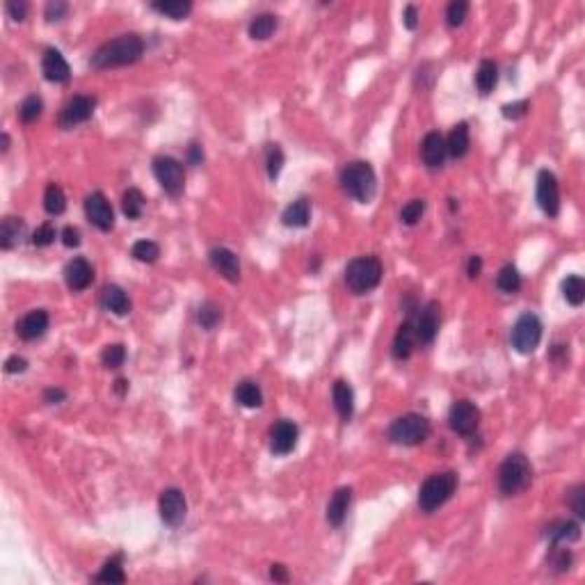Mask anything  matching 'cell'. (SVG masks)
I'll list each match as a JSON object with an SVG mask.
<instances>
[{"instance_id":"cell-54","label":"cell","mask_w":585,"mask_h":585,"mask_svg":"<svg viewBox=\"0 0 585 585\" xmlns=\"http://www.w3.org/2000/svg\"><path fill=\"white\" fill-rule=\"evenodd\" d=\"M480 273H483V259L474 254L467 263V275H469V279H478Z\"/></svg>"},{"instance_id":"cell-34","label":"cell","mask_w":585,"mask_h":585,"mask_svg":"<svg viewBox=\"0 0 585 585\" xmlns=\"http://www.w3.org/2000/svg\"><path fill=\"white\" fill-rule=\"evenodd\" d=\"M43 208H46L48 215H62L64 213L67 197H64L62 188L55 186V183H50V186L46 188V192H43Z\"/></svg>"},{"instance_id":"cell-38","label":"cell","mask_w":585,"mask_h":585,"mask_svg":"<svg viewBox=\"0 0 585 585\" xmlns=\"http://www.w3.org/2000/svg\"><path fill=\"white\" fill-rule=\"evenodd\" d=\"M130 254H133V259L142 261V263H156L160 256V247L153 240H137L133 249H130Z\"/></svg>"},{"instance_id":"cell-28","label":"cell","mask_w":585,"mask_h":585,"mask_svg":"<svg viewBox=\"0 0 585 585\" xmlns=\"http://www.w3.org/2000/svg\"><path fill=\"white\" fill-rule=\"evenodd\" d=\"M469 151V126L464 121H460L457 126H453L450 135L446 139V153H450L453 158H462Z\"/></svg>"},{"instance_id":"cell-47","label":"cell","mask_w":585,"mask_h":585,"mask_svg":"<svg viewBox=\"0 0 585 585\" xmlns=\"http://www.w3.org/2000/svg\"><path fill=\"white\" fill-rule=\"evenodd\" d=\"M530 108V103L528 101H517V103H505V106L501 108L503 112V117L505 119H521V117H526V112Z\"/></svg>"},{"instance_id":"cell-16","label":"cell","mask_w":585,"mask_h":585,"mask_svg":"<svg viewBox=\"0 0 585 585\" xmlns=\"http://www.w3.org/2000/svg\"><path fill=\"white\" fill-rule=\"evenodd\" d=\"M208 261H211V266L226 279V282H231V284L240 282V261L231 249L213 247L211 254H208Z\"/></svg>"},{"instance_id":"cell-39","label":"cell","mask_w":585,"mask_h":585,"mask_svg":"<svg viewBox=\"0 0 585 585\" xmlns=\"http://www.w3.org/2000/svg\"><path fill=\"white\" fill-rule=\"evenodd\" d=\"M41 110H43L41 99L37 94H30L28 99L19 106V117H21L23 124H32V121H37L41 117Z\"/></svg>"},{"instance_id":"cell-20","label":"cell","mask_w":585,"mask_h":585,"mask_svg":"<svg viewBox=\"0 0 585 585\" xmlns=\"http://www.w3.org/2000/svg\"><path fill=\"white\" fill-rule=\"evenodd\" d=\"M421 158L430 170H436L443 165V158H446V139L441 137V133H427L423 137V144H421Z\"/></svg>"},{"instance_id":"cell-37","label":"cell","mask_w":585,"mask_h":585,"mask_svg":"<svg viewBox=\"0 0 585 585\" xmlns=\"http://www.w3.org/2000/svg\"><path fill=\"white\" fill-rule=\"evenodd\" d=\"M197 320H199V325H202V329L213 331L222 320V309L217 307L215 302H204L197 311Z\"/></svg>"},{"instance_id":"cell-36","label":"cell","mask_w":585,"mask_h":585,"mask_svg":"<svg viewBox=\"0 0 585 585\" xmlns=\"http://www.w3.org/2000/svg\"><path fill=\"white\" fill-rule=\"evenodd\" d=\"M496 288L503 293H517L521 288V275L514 266H503L496 275Z\"/></svg>"},{"instance_id":"cell-29","label":"cell","mask_w":585,"mask_h":585,"mask_svg":"<svg viewBox=\"0 0 585 585\" xmlns=\"http://www.w3.org/2000/svg\"><path fill=\"white\" fill-rule=\"evenodd\" d=\"M496 81H499V69H496V64L492 62V60H483V62L478 64V71H476L478 92L483 96H487L496 87Z\"/></svg>"},{"instance_id":"cell-13","label":"cell","mask_w":585,"mask_h":585,"mask_svg":"<svg viewBox=\"0 0 585 585\" xmlns=\"http://www.w3.org/2000/svg\"><path fill=\"white\" fill-rule=\"evenodd\" d=\"M85 213H87V220L99 231H110L115 226V213H112V206L103 192H92L85 199Z\"/></svg>"},{"instance_id":"cell-14","label":"cell","mask_w":585,"mask_h":585,"mask_svg":"<svg viewBox=\"0 0 585 585\" xmlns=\"http://www.w3.org/2000/svg\"><path fill=\"white\" fill-rule=\"evenodd\" d=\"M439 325H441V307L436 300H430L418 313V320H416V338L421 340V343L430 345L434 336L439 334Z\"/></svg>"},{"instance_id":"cell-30","label":"cell","mask_w":585,"mask_h":585,"mask_svg":"<svg viewBox=\"0 0 585 585\" xmlns=\"http://www.w3.org/2000/svg\"><path fill=\"white\" fill-rule=\"evenodd\" d=\"M21 233H23L21 217H5V220L0 222V247L12 249L16 242L21 240Z\"/></svg>"},{"instance_id":"cell-10","label":"cell","mask_w":585,"mask_h":585,"mask_svg":"<svg viewBox=\"0 0 585 585\" xmlns=\"http://www.w3.org/2000/svg\"><path fill=\"white\" fill-rule=\"evenodd\" d=\"M94 108H96L94 96L78 94L74 99H69V103L62 108V112H60V128L69 130L78 124H85V121L94 115Z\"/></svg>"},{"instance_id":"cell-26","label":"cell","mask_w":585,"mask_h":585,"mask_svg":"<svg viewBox=\"0 0 585 585\" xmlns=\"http://www.w3.org/2000/svg\"><path fill=\"white\" fill-rule=\"evenodd\" d=\"M282 220L286 226H293V229H302L307 226L311 220V204L309 199H298V202L288 204L286 211L282 213Z\"/></svg>"},{"instance_id":"cell-42","label":"cell","mask_w":585,"mask_h":585,"mask_svg":"<svg viewBox=\"0 0 585 585\" xmlns=\"http://www.w3.org/2000/svg\"><path fill=\"white\" fill-rule=\"evenodd\" d=\"M423 213H425V202H423V199H412V202H407L403 206V211H400V220H403L407 226H414L423 217Z\"/></svg>"},{"instance_id":"cell-23","label":"cell","mask_w":585,"mask_h":585,"mask_svg":"<svg viewBox=\"0 0 585 585\" xmlns=\"http://www.w3.org/2000/svg\"><path fill=\"white\" fill-rule=\"evenodd\" d=\"M544 535L553 544H572L576 539H581V526L570 519H558L553 523H549Z\"/></svg>"},{"instance_id":"cell-51","label":"cell","mask_w":585,"mask_h":585,"mask_svg":"<svg viewBox=\"0 0 585 585\" xmlns=\"http://www.w3.org/2000/svg\"><path fill=\"white\" fill-rule=\"evenodd\" d=\"M403 23L407 30H416L418 28V10L414 5H407L405 12H403Z\"/></svg>"},{"instance_id":"cell-7","label":"cell","mask_w":585,"mask_h":585,"mask_svg":"<svg viewBox=\"0 0 585 585\" xmlns=\"http://www.w3.org/2000/svg\"><path fill=\"white\" fill-rule=\"evenodd\" d=\"M510 340H512V347L519 355L535 352V347L542 340V322H539L535 313H523V316H519V320L512 327Z\"/></svg>"},{"instance_id":"cell-18","label":"cell","mask_w":585,"mask_h":585,"mask_svg":"<svg viewBox=\"0 0 585 585\" xmlns=\"http://www.w3.org/2000/svg\"><path fill=\"white\" fill-rule=\"evenodd\" d=\"M48 329V313L43 309H34L30 313H25V316L16 322V334H19L23 340H34L46 334Z\"/></svg>"},{"instance_id":"cell-55","label":"cell","mask_w":585,"mask_h":585,"mask_svg":"<svg viewBox=\"0 0 585 585\" xmlns=\"http://www.w3.org/2000/svg\"><path fill=\"white\" fill-rule=\"evenodd\" d=\"M188 160H190V165H202V160H204L202 146H199V144H190L188 146Z\"/></svg>"},{"instance_id":"cell-48","label":"cell","mask_w":585,"mask_h":585,"mask_svg":"<svg viewBox=\"0 0 585 585\" xmlns=\"http://www.w3.org/2000/svg\"><path fill=\"white\" fill-rule=\"evenodd\" d=\"M69 12V5L62 3V0H55V3H48L46 5V21H62L64 14Z\"/></svg>"},{"instance_id":"cell-40","label":"cell","mask_w":585,"mask_h":585,"mask_svg":"<svg viewBox=\"0 0 585 585\" xmlns=\"http://www.w3.org/2000/svg\"><path fill=\"white\" fill-rule=\"evenodd\" d=\"M101 362H103L106 369H119V366L126 362V347L121 343L106 345L103 347V352H101Z\"/></svg>"},{"instance_id":"cell-11","label":"cell","mask_w":585,"mask_h":585,"mask_svg":"<svg viewBox=\"0 0 585 585\" xmlns=\"http://www.w3.org/2000/svg\"><path fill=\"white\" fill-rule=\"evenodd\" d=\"M480 423V412L474 403H469V400H455L448 412V425L453 432L457 434H474L476 427Z\"/></svg>"},{"instance_id":"cell-33","label":"cell","mask_w":585,"mask_h":585,"mask_svg":"<svg viewBox=\"0 0 585 585\" xmlns=\"http://www.w3.org/2000/svg\"><path fill=\"white\" fill-rule=\"evenodd\" d=\"M121 211L128 220H137L144 211V195L137 188H128L121 197Z\"/></svg>"},{"instance_id":"cell-44","label":"cell","mask_w":585,"mask_h":585,"mask_svg":"<svg viewBox=\"0 0 585 585\" xmlns=\"http://www.w3.org/2000/svg\"><path fill=\"white\" fill-rule=\"evenodd\" d=\"M567 505H570L572 512L579 519L585 517V487L583 485H576V487H572L570 492H567Z\"/></svg>"},{"instance_id":"cell-59","label":"cell","mask_w":585,"mask_h":585,"mask_svg":"<svg viewBox=\"0 0 585 585\" xmlns=\"http://www.w3.org/2000/svg\"><path fill=\"white\" fill-rule=\"evenodd\" d=\"M7 149H10V135H7V133H3V146H0V151L5 153Z\"/></svg>"},{"instance_id":"cell-8","label":"cell","mask_w":585,"mask_h":585,"mask_svg":"<svg viewBox=\"0 0 585 585\" xmlns=\"http://www.w3.org/2000/svg\"><path fill=\"white\" fill-rule=\"evenodd\" d=\"M153 177L158 179L160 188L167 192L170 197H179L186 186V172L183 165L172 158V156H156L153 158Z\"/></svg>"},{"instance_id":"cell-45","label":"cell","mask_w":585,"mask_h":585,"mask_svg":"<svg viewBox=\"0 0 585 585\" xmlns=\"http://www.w3.org/2000/svg\"><path fill=\"white\" fill-rule=\"evenodd\" d=\"M282 167H284V151H282V146H279V144H270V149H268V177L275 181L279 177V172H282Z\"/></svg>"},{"instance_id":"cell-9","label":"cell","mask_w":585,"mask_h":585,"mask_svg":"<svg viewBox=\"0 0 585 585\" xmlns=\"http://www.w3.org/2000/svg\"><path fill=\"white\" fill-rule=\"evenodd\" d=\"M158 510H160V519L167 523V526L177 528L181 526L183 521H186V514H188V501H186V494L177 487H167V490H163L160 499H158Z\"/></svg>"},{"instance_id":"cell-6","label":"cell","mask_w":585,"mask_h":585,"mask_svg":"<svg viewBox=\"0 0 585 585\" xmlns=\"http://www.w3.org/2000/svg\"><path fill=\"white\" fill-rule=\"evenodd\" d=\"M430 421L421 414H405L389 425V439L400 446H418L430 436Z\"/></svg>"},{"instance_id":"cell-4","label":"cell","mask_w":585,"mask_h":585,"mask_svg":"<svg viewBox=\"0 0 585 585\" xmlns=\"http://www.w3.org/2000/svg\"><path fill=\"white\" fill-rule=\"evenodd\" d=\"M532 469L523 453H512L503 460L499 469V490L505 496H517L530 485Z\"/></svg>"},{"instance_id":"cell-12","label":"cell","mask_w":585,"mask_h":585,"mask_svg":"<svg viewBox=\"0 0 585 585\" xmlns=\"http://www.w3.org/2000/svg\"><path fill=\"white\" fill-rule=\"evenodd\" d=\"M537 204L549 217H556L560 213V190H558L556 177L549 170L537 174Z\"/></svg>"},{"instance_id":"cell-15","label":"cell","mask_w":585,"mask_h":585,"mask_svg":"<svg viewBox=\"0 0 585 585\" xmlns=\"http://www.w3.org/2000/svg\"><path fill=\"white\" fill-rule=\"evenodd\" d=\"M298 434L300 430L293 421H286V418L277 421L273 430H270V450L275 455H288L295 448V443H298Z\"/></svg>"},{"instance_id":"cell-49","label":"cell","mask_w":585,"mask_h":585,"mask_svg":"<svg viewBox=\"0 0 585 585\" xmlns=\"http://www.w3.org/2000/svg\"><path fill=\"white\" fill-rule=\"evenodd\" d=\"M572 565V553L567 549H556V553L551 558V567L556 572H567Z\"/></svg>"},{"instance_id":"cell-43","label":"cell","mask_w":585,"mask_h":585,"mask_svg":"<svg viewBox=\"0 0 585 585\" xmlns=\"http://www.w3.org/2000/svg\"><path fill=\"white\" fill-rule=\"evenodd\" d=\"M467 14H469L467 0H455V3H450L448 10H446V23L450 25V28H457V25L464 23Z\"/></svg>"},{"instance_id":"cell-17","label":"cell","mask_w":585,"mask_h":585,"mask_svg":"<svg viewBox=\"0 0 585 585\" xmlns=\"http://www.w3.org/2000/svg\"><path fill=\"white\" fill-rule=\"evenodd\" d=\"M41 71L43 78L50 83H67L71 78V69H69L64 55L55 48H48L41 57Z\"/></svg>"},{"instance_id":"cell-41","label":"cell","mask_w":585,"mask_h":585,"mask_svg":"<svg viewBox=\"0 0 585 585\" xmlns=\"http://www.w3.org/2000/svg\"><path fill=\"white\" fill-rule=\"evenodd\" d=\"M96 581H99V583H124L126 581V574H124V570H121L119 558H115V560H110V563L103 565V570L96 574Z\"/></svg>"},{"instance_id":"cell-2","label":"cell","mask_w":585,"mask_h":585,"mask_svg":"<svg viewBox=\"0 0 585 585\" xmlns=\"http://www.w3.org/2000/svg\"><path fill=\"white\" fill-rule=\"evenodd\" d=\"M340 186H343L345 195L352 197L355 202L369 204L375 197V188H378V179L369 163L355 160L347 163L343 172H340Z\"/></svg>"},{"instance_id":"cell-3","label":"cell","mask_w":585,"mask_h":585,"mask_svg":"<svg viewBox=\"0 0 585 585\" xmlns=\"http://www.w3.org/2000/svg\"><path fill=\"white\" fill-rule=\"evenodd\" d=\"M457 490V474L455 471H443V474H432L425 478V483L418 490V508L425 514L439 510Z\"/></svg>"},{"instance_id":"cell-52","label":"cell","mask_w":585,"mask_h":585,"mask_svg":"<svg viewBox=\"0 0 585 585\" xmlns=\"http://www.w3.org/2000/svg\"><path fill=\"white\" fill-rule=\"evenodd\" d=\"M25 369H28V362L23 359V357H10V359L5 362V373H23Z\"/></svg>"},{"instance_id":"cell-21","label":"cell","mask_w":585,"mask_h":585,"mask_svg":"<svg viewBox=\"0 0 585 585\" xmlns=\"http://www.w3.org/2000/svg\"><path fill=\"white\" fill-rule=\"evenodd\" d=\"M350 503H352V490H350V487H338V490L334 492V496H331L329 503H327V521H329V526L338 528L340 523L345 521L347 510H350Z\"/></svg>"},{"instance_id":"cell-58","label":"cell","mask_w":585,"mask_h":585,"mask_svg":"<svg viewBox=\"0 0 585 585\" xmlns=\"http://www.w3.org/2000/svg\"><path fill=\"white\" fill-rule=\"evenodd\" d=\"M126 387H128V382H126V380H121V378H119V380L115 382V389L119 391V396H124V391H126Z\"/></svg>"},{"instance_id":"cell-31","label":"cell","mask_w":585,"mask_h":585,"mask_svg":"<svg viewBox=\"0 0 585 585\" xmlns=\"http://www.w3.org/2000/svg\"><path fill=\"white\" fill-rule=\"evenodd\" d=\"M151 10L163 16H170L174 21H181L192 12V3H188V0H158V3H151Z\"/></svg>"},{"instance_id":"cell-56","label":"cell","mask_w":585,"mask_h":585,"mask_svg":"<svg viewBox=\"0 0 585 585\" xmlns=\"http://www.w3.org/2000/svg\"><path fill=\"white\" fill-rule=\"evenodd\" d=\"M270 579L277 581V583H286L288 581V572L284 565H273L270 567Z\"/></svg>"},{"instance_id":"cell-1","label":"cell","mask_w":585,"mask_h":585,"mask_svg":"<svg viewBox=\"0 0 585 585\" xmlns=\"http://www.w3.org/2000/svg\"><path fill=\"white\" fill-rule=\"evenodd\" d=\"M144 53V43L137 34H119V37L106 41L99 46L92 55L94 69H112V67H126L137 62Z\"/></svg>"},{"instance_id":"cell-57","label":"cell","mask_w":585,"mask_h":585,"mask_svg":"<svg viewBox=\"0 0 585 585\" xmlns=\"http://www.w3.org/2000/svg\"><path fill=\"white\" fill-rule=\"evenodd\" d=\"M43 398H46V403H62V400L67 398V394L62 389H46Z\"/></svg>"},{"instance_id":"cell-50","label":"cell","mask_w":585,"mask_h":585,"mask_svg":"<svg viewBox=\"0 0 585 585\" xmlns=\"http://www.w3.org/2000/svg\"><path fill=\"white\" fill-rule=\"evenodd\" d=\"M7 14H10V19L21 23L25 19V14H28V5L23 0H12V3H7Z\"/></svg>"},{"instance_id":"cell-5","label":"cell","mask_w":585,"mask_h":585,"mask_svg":"<svg viewBox=\"0 0 585 585\" xmlns=\"http://www.w3.org/2000/svg\"><path fill=\"white\" fill-rule=\"evenodd\" d=\"M382 279V263L375 256H359L352 259L345 268V284L355 295L371 293L378 288Z\"/></svg>"},{"instance_id":"cell-25","label":"cell","mask_w":585,"mask_h":585,"mask_svg":"<svg viewBox=\"0 0 585 585\" xmlns=\"http://www.w3.org/2000/svg\"><path fill=\"white\" fill-rule=\"evenodd\" d=\"M101 304L106 307L108 311H112L115 316H126V313L130 311V302H128V295L121 291L119 286L115 284H110L103 288V293H101Z\"/></svg>"},{"instance_id":"cell-35","label":"cell","mask_w":585,"mask_h":585,"mask_svg":"<svg viewBox=\"0 0 585 585\" xmlns=\"http://www.w3.org/2000/svg\"><path fill=\"white\" fill-rule=\"evenodd\" d=\"M563 295L572 307H581L583 300H585V282L579 275L567 277L563 282Z\"/></svg>"},{"instance_id":"cell-46","label":"cell","mask_w":585,"mask_h":585,"mask_svg":"<svg viewBox=\"0 0 585 585\" xmlns=\"http://www.w3.org/2000/svg\"><path fill=\"white\" fill-rule=\"evenodd\" d=\"M55 229L50 224H41V226H37V229H34V233H32V245L34 247H48L50 242L55 240Z\"/></svg>"},{"instance_id":"cell-27","label":"cell","mask_w":585,"mask_h":585,"mask_svg":"<svg viewBox=\"0 0 585 585\" xmlns=\"http://www.w3.org/2000/svg\"><path fill=\"white\" fill-rule=\"evenodd\" d=\"M233 396H235V403L247 407V409H254V407L263 405V394H261V387L256 382H249V380L240 382L238 387H235Z\"/></svg>"},{"instance_id":"cell-24","label":"cell","mask_w":585,"mask_h":585,"mask_svg":"<svg viewBox=\"0 0 585 585\" xmlns=\"http://www.w3.org/2000/svg\"><path fill=\"white\" fill-rule=\"evenodd\" d=\"M416 329H414V325L409 320H405L403 325L398 327V331H396V338H394V359H398V362H403V359H409V357H412V352H414V345H416Z\"/></svg>"},{"instance_id":"cell-53","label":"cell","mask_w":585,"mask_h":585,"mask_svg":"<svg viewBox=\"0 0 585 585\" xmlns=\"http://www.w3.org/2000/svg\"><path fill=\"white\" fill-rule=\"evenodd\" d=\"M62 242L67 247H78L81 245V231H78L76 226H67L62 231Z\"/></svg>"},{"instance_id":"cell-19","label":"cell","mask_w":585,"mask_h":585,"mask_svg":"<svg viewBox=\"0 0 585 585\" xmlns=\"http://www.w3.org/2000/svg\"><path fill=\"white\" fill-rule=\"evenodd\" d=\"M64 279H67V286L71 288V291H85V288L92 284L94 270H92L90 263H87V259L78 256V259L69 261V263H67Z\"/></svg>"},{"instance_id":"cell-22","label":"cell","mask_w":585,"mask_h":585,"mask_svg":"<svg viewBox=\"0 0 585 585\" xmlns=\"http://www.w3.org/2000/svg\"><path fill=\"white\" fill-rule=\"evenodd\" d=\"M331 398H334V407L338 416L347 423L355 414V391L345 380H336L331 387Z\"/></svg>"},{"instance_id":"cell-32","label":"cell","mask_w":585,"mask_h":585,"mask_svg":"<svg viewBox=\"0 0 585 585\" xmlns=\"http://www.w3.org/2000/svg\"><path fill=\"white\" fill-rule=\"evenodd\" d=\"M275 30H277V16L275 14H259L249 23V37L256 39V41H266Z\"/></svg>"}]
</instances>
